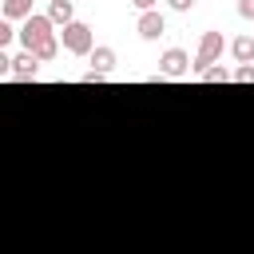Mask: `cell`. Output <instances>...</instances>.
<instances>
[{"instance_id": "obj_1", "label": "cell", "mask_w": 254, "mask_h": 254, "mask_svg": "<svg viewBox=\"0 0 254 254\" xmlns=\"http://www.w3.org/2000/svg\"><path fill=\"white\" fill-rule=\"evenodd\" d=\"M20 44L24 52H32L40 64H52L60 56V32L56 24L48 20V12H32L24 24H20Z\"/></svg>"}, {"instance_id": "obj_2", "label": "cell", "mask_w": 254, "mask_h": 254, "mask_svg": "<svg viewBox=\"0 0 254 254\" xmlns=\"http://www.w3.org/2000/svg\"><path fill=\"white\" fill-rule=\"evenodd\" d=\"M222 48H230V44L222 40V32H214V28L202 32V36H198V48H194V64H190V71L202 75L206 67H214V64L222 60Z\"/></svg>"}, {"instance_id": "obj_3", "label": "cell", "mask_w": 254, "mask_h": 254, "mask_svg": "<svg viewBox=\"0 0 254 254\" xmlns=\"http://www.w3.org/2000/svg\"><path fill=\"white\" fill-rule=\"evenodd\" d=\"M60 44H64L67 56H91V52H95V32H91L83 20H75V24L60 28Z\"/></svg>"}, {"instance_id": "obj_4", "label": "cell", "mask_w": 254, "mask_h": 254, "mask_svg": "<svg viewBox=\"0 0 254 254\" xmlns=\"http://www.w3.org/2000/svg\"><path fill=\"white\" fill-rule=\"evenodd\" d=\"M190 64H194V60H190L183 48H167V52L159 56V71H155V75H159V79H183V75L190 71Z\"/></svg>"}, {"instance_id": "obj_5", "label": "cell", "mask_w": 254, "mask_h": 254, "mask_svg": "<svg viewBox=\"0 0 254 254\" xmlns=\"http://www.w3.org/2000/svg\"><path fill=\"white\" fill-rule=\"evenodd\" d=\"M135 32H139V40H159L163 32H167V20H163V12L155 8V12H139V20H135Z\"/></svg>"}, {"instance_id": "obj_6", "label": "cell", "mask_w": 254, "mask_h": 254, "mask_svg": "<svg viewBox=\"0 0 254 254\" xmlns=\"http://www.w3.org/2000/svg\"><path fill=\"white\" fill-rule=\"evenodd\" d=\"M36 75H40V60H36L32 52L12 56V71H8V79H36Z\"/></svg>"}, {"instance_id": "obj_7", "label": "cell", "mask_w": 254, "mask_h": 254, "mask_svg": "<svg viewBox=\"0 0 254 254\" xmlns=\"http://www.w3.org/2000/svg\"><path fill=\"white\" fill-rule=\"evenodd\" d=\"M87 60H91V71H99V75H111L115 71V48L111 44H95V52Z\"/></svg>"}, {"instance_id": "obj_8", "label": "cell", "mask_w": 254, "mask_h": 254, "mask_svg": "<svg viewBox=\"0 0 254 254\" xmlns=\"http://www.w3.org/2000/svg\"><path fill=\"white\" fill-rule=\"evenodd\" d=\"M48 20H52L56 28L75 24V4H71V0H48Z\"/></svg>"}, {"instance_id": "obj_9", "label": "cell", "mask_w": 254, "mask_h": 254, "mask_svg": "<svg viewBox=\"0 0 254 254\" xmlns=\"http://www.w3.org/2000/svg\"><path fill=\"white\" fill-rule=\"evenodd\" d=\"M230 56H234L238 64H254V36H238V40H230Z\"/></svg>"}, {"instance_id": "obj_10", "label": "cell", "mask_w": 254, "mask_h": 254, "mask_svg": "<svg viewBox=\"0 0 254 254\" xmlns=\"http://www.w3.org/2000/svg\"><path fill=\"white\" fill-rule=\"evenodd\" d=\"M32 16V0H4V20H28Z\"/></svg>"}, {"instance_id": "obj_11", "label": "cell", "mask_w": 254, "mask_h": 254, "mask_svg": "<svg viewBox=\"0 0 254 254\" xmlns=\"http://www.w3.org/2000/svg\"><path fill=\"white\" fill-rule=\"evenodd\" d=\"M198 79H202V83H230V79H234V71H230V67H222V64H214V67H206Z\"/></svg>"}, {"instance_id": "obj_12", "label": "cell", "mask_w": 254, "mask_h": 254, "mask_svg": "<svg viewBox=\"0 0 254 254\" xmlns=\"http://www.w3.org/2000/svg\"><path fill=\"white\" fill-rule=\"evenodd\" d=\"M16 36H20V32L12 28V20H0V48H8V44H12Z\"/></svg>"}, {"instance_id": "obj_13", "label": "cell", "mask_w": 254, "mask_h": 254, "mask_svg": "<svg viewBox=\"0 0 254 254\" xmlns=\"http://www.w3.org/2000/svg\"><path fill=\"white\" fill-rule=\"evenodd\" d=\"M234 83H254V64H238L234 67Z\"/></svg>"}, {"instance_id": "obj_14", "label": "cell", "mask_w": 254, "mask_h": 254, "mask_svg": "<svg viewBox=\"0 0 254 254\" xmlns=\"http://www.w3.org/2000/svg\"><path fill=\"white\" fill-rule=\"evenodd\" d=\"M167 8H171V12H190L194 0H167Z\"/></svg>"}, {"instance_id": "obj_15", "label": "cell", "mask_w": 254, "mask_h": 254, "mask_svg": "<svg viewBox=\"0 0 254 254\" xmlns=\"http://www.w3.org/2000/svg\"><path fill=\"white\" fill-rule=\"evenodd\" d=\"M238 16L242 20H254V0H238Z\"/></svg>"}, {"instance_id": "obj_16", "label": "cell", "mask_w": 254, "mask_h": 254, "mask_svg": "<svg viewBox=\"0 0 254 254\" xmlns=\"http://www.w3.org/2000/svg\"><path fill=\"white\" fill-rule=\"evenodd\" d=\"M103 79H107V75H99V71H91V67L83 71V83H103Z\"/></svg>"}, {"instance_id": "obj_17", "label": "cell", "mask_w": 254, "mask_h": 254, "mask_svg": "<svg viewBox=\"0 0 254 254\" xmlns=\"http://www.w3.org/2000/svg\"><path fill=\"white\" fill-rule=\"evenodd\" d=\"M131 4H135L139 12H155V4H159V0H131Z\"/></svg>"}]
</instances>
